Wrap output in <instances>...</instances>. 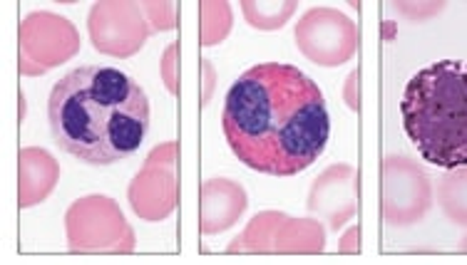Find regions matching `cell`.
I'll list each match as a JSON object with an SVG mask.
<instances>
[{"instance_id":"6da1fadb","label":"cell","mask_w":467,"mask_h":265,"mask_svg":"<svg viewBox=\"0 0 467 265\" xmlns=\"http://www.w3.org/2000/svg\"><path fill=\"white\" fill-rule=\"evenodd\" d=\"M222 124L236 159L269 177L304 174L331 137L321 89L284 62H261L244 72L226 95Z\"/></svg>"},{"instance_id":"7a4b0ae2","label":"cell","mask_w":467,"mask_h":265,"mask_svg":"<svg viewBox=\"0 0 467 265\" xmlns=\"http://www.w3.org/2000/svg\"><path fill=\"white\" fill-rule=\"evenodd\" d=\"M47 122L60 149L92 167H109L140 151L152 109L130 75L109 65H85L53 87Z\"/></svg>"},{"instance_id":"3957f363","label":"cell","mask_w":467,"mask_h":265,"mask_svg":"<svg viewBox=\"0 0 467 265\" xmlns=\"http://www.w3.org/2000/svg\"><path fill=\"white\" fill-rule=\"evenodd\" d=\"M400 115L408 139L428 164L467 167V60H441L413 75Z\"/></svg>"}]
</instances>
